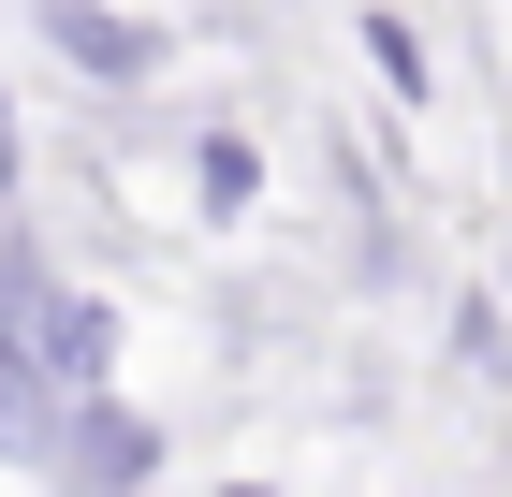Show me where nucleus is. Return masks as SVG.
Listing matches in <instances>:
<instances>
[{
    "label": "nucleus",
    "mask_w": 512,
    "mask_h": 497,
    "mask_svg": "<svg viewBox=\"0 0 512 497\" xmlns=\"http://www.w3.org/2000/svg\"><path fill=\"white\" fill-rule=\"evenodd\" d=\"M0 337L44 366L59 410H74V395H118V307L88 293V278H59L44 249H15V234H0Z\"/></svg>",
    "instance_id": "1"
},
{
    "label": "nucleus",
    "mask_w": 512,
    "mask_h": 497,
    "mask_svg": "<svg viewBox=\"0 0 512 497\" xmlns=\"http://www.w3.org/2000/svg\"><path fill=\"white\" fill-rule=\"evenodd\" d=\"M44 468H59L74 497H147L161 483V424L132 410V395H74L59 439H44Z\"/></svg>",
    "instance_id": "2"
},
{
    "label": "nucleus",
    "mask_w": 512,
    "mask_h": 497,
    "mask_svg": "<svg viewBox=\"0 0 512 497\" xmlns=\"http://www.w3.org/2000/svg\"><path fill=\"white\" fill-rule=\"evenodd\" d=\"M44 44H59L74 74H103V88H147L161 59H176V30H161V15H118V0H44Z\"/></svg>",
    "instance_id": "3"
},
{
    "label": "nucleus",
    "mask_w": 512,
    "mask_h": 497,
    "mask_svg": "<svg viewBox=\"0 0 512 497\" xmlns=\"http://www.w3.org/2000/svg\"><path fill=\"white\" fill-rule=\"evenodd\" d=\"M191 205L205 220H249V205H264V147H249V132H191Z\"/></svg>",
    "instance_id": "4"
},
{
    "label": "nucleus",
    "mask_w": 512,
    "mask_h": 497,
    "mask_svg": "<svg viewBox=\"0 0 512 497\" xmlns=\"http://www.w3.org/2000/svg\"><path fill=\"white\" fill-rule=\"evenodd\" d=\"M44 439H59V395H44V366L15 337H0V454L15 468H44Z\"/></svg>",
    "instance_id": "5"
},
{
    "label": "nucleus",
    "mask_w": 512,
    "mask_h": 497,
    "mask_svg": "<svg viewBox=\"0 0 512 497\" xmlns=\"http://www.w3.org/2000/svg\"><path fill=\"white\" fill-rule=\"evenodd\" d=\"M352 30H366V59H381L395 103H425V30H410V15H352Z\"/></svg>",
    "instance_id": "6"
},
{
    "label": "nucleus",
    "mask_w": 512,
    "mask_h": 497,
    "mask_svg": "<svg viewBox=\"0 0 512 497\" xmlns=\"http://www.w3.org/2000/svg\"><path fill=\"white\" fill-rule=\"evenodd\" d=\"M454 351H469V381H512V322H498V293H454Z\"/></svg>",
    "instance_id": "7"
},
{
    "label": "nucleus",
    "mask_w": 512,
    "mask_h": 497,
    "mask_svg": "<svg viewBox=\"0 0 512 497\" xmlns=\"http://www.w3.org/2000/svg\"><path fill=\"white\" fill-rule=\"evenodd\" d=\"M15 176H30V147H15V103H0V205H15Z\"/></svg>",
    "instance_id": "8"
},
{
    "label": "nucleus",
    "mask_w": 512,
    "mask_h": 497,
    "mask_svg": "<svg viewBox=\"0 0 512 497\" xmlns=\"http://www.w3.org/2000/svg\"><path fill=\"white\" fill-rule=\"evenodd\" d=\"M220 497H278V483H220Z\"/></svg>",
    "instance_id": "9"
}]
</instances>
